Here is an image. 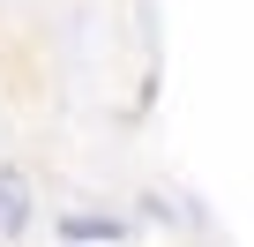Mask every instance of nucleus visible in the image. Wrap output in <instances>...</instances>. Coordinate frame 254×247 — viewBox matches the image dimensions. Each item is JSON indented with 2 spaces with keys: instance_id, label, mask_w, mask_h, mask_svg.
<instances>
[{
  "instance_id": "obj_1",
  "label": "nucleus",
  "mask_w": 254,
  "mask_h": 247,
  "mask_svg": "<svg viewBox=\"0 0 254 247\" xmlns=\"http://www.w3.org/2000/svg\"><path fill=\"white\" fill-rule=\"evenodd\" d=\"M23 217H30L23 180H15V172H0V232H23Z\"/></svg>"
},
{
  "instance_id": "obj_2",
  "label": "nucleus",
  "mask_w": 254,
  "mask_h": 247,
  "mask_svg": "<svg viewBox=\"0 0 254 247\" xmlns=\"http://www.w3.org/2000/svg\"><path fill=\"white\" fill-rule=\"evenodd\" d=\"M112 232H120V225H105V217H75V225H67V240H112Z\"/></svg>"
}]
</instances>
